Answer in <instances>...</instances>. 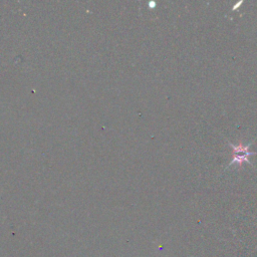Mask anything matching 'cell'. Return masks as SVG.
I'll list each match as a JSON object with an SVG mask.
<instances>
[{
  "label": "cell",
  "mask_w": 257,
  "mask_h": 257,
  "mask_svg": "<svg viewBox=\"0 0 257 257\" xmlns=\"http://www.w3.org/2000/svg\"><path fill=\"white\" fill-rule=\"evenodd\" d=\"M232 149L235 151V157L233 158V160L231 162L230 165L232 164H235V163H238V164H241L243 162H248V156H251L253 155L254 153H250L248 151L250 145L246 146V147H243L242 145H239V146H233L231 145Z\"/></svg>",
  "instance_id": "6da1fadb"
}]
</instances>
